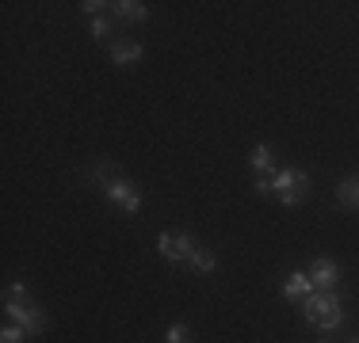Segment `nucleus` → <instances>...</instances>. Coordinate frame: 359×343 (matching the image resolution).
Returning a JSON list of instances; mask_svg holds the SVG:
<instances>
[{"mask_svg":"<svg viewBox=\"0 0 359 343\" xmlns=\"http://www.w3.org/2000/svg\"><path fill=\"white\" fill-rule=\"evenodd\" d=\"M337 202L344 210H359V176H348L337 183Z\"/></svg>","mask_w":359,"mask_h":343,"instance_id":"nucleus-12","label":"nucleus"},{"mask_svg":"<svg viewBox=\"0 0 359 343\" xmlns=\"http://www.w3.org/2000/svg\"><path fill=\"white\" fill-rule=\"evenodd\" d=\"M111 31H115V20H107V15H96V20H92V38L104 42Z\"/></svg>","mask_w":359,"mask_h":343,"instance_id":"nucleus-16","label":"nucleus"},{"mask_svg":"<svg viewBox=\"0 0 359 343\" xmlns=\"http://www.w3.org/2000/svg\"><path fill=\"white\" fill-rule=\"evenodd\" d=\"M249 164H252L256 176H271V172H276V149H271L268 141H260V145L249 153Z\"/></svg>","mask_w":359,"mask_h":343,"instance_id":"nucleus-10","label":"nucleus"},{"mask_svg":"<svg viewBox=\"0 0 359 343\" xmlns=\"http://www.w3.org/2000/svg\"><path fill=\"white\" fill-rule=\"evenodd\" d=\"M157 252L165 255L168 263H184L187 267V260H191V252H195V237L191 233H161Z\"/></svg>","mask_w":359,"mask_h":343,"instance_id":"nucleus-5","label":"nucleus"},{"mask_svg":"<svg viewBox=\"0 0 359 343\" xmlns=\"http://www.w3.org/2000/svg\"><path fill=\"white\" fill-rule=\"evenodd\" d=\"M23 340H31V336L20 328V324H12V321H8L4 328H0V343H23Z\"/></svg>","mask_w":359,"mask_h":343,"instance_id":"nucleus-15","label":"nucleus"},{"mask_svg":"<svg viewBox=\"0 0 359 343\" xmlns=\"http://www.w3.org/2000/svg\"><path fill=\"white\" fill-rule=\"evenodd\" d=\"M107 57H111V65H115V69H126V65H138L142 57H145V50H142V42L115 38V46L107 50Z\"/></svg>","mask_w":359,"mask_h":343,"instance_id":"nucleus-7","label":"nucleus"},{"mask_svg":"<svg viewBox=\"0 0 359 343\" xmlns=\"http://www.w3.org/2000/svg\"><path fill=\"white\" fill-rule=\"evenodd\" d=\"M104 8H111V4H104V0H84V4H81V12L96 20V15H104Z\"/></svg>","mask_w":359,"mask_h":343,"instance_id":"nucleus-18","label":"nucleus"},{"mask_svg":"<svg viewBox=\"0 0 359 343\" xmlns=\"http://www.w3.org/2000/svg\"><path fill=\"white\" fill-rule=\"evenodd\" d=\"M321 343H329V340H321Z\"/></svg>","mask_w":359,"mask_h":343,"instance_id":"nucleus-19","label":"nucleus"},{"mask_svg":"<svg viewBox=\"0 0 359 343\" xmlns=\"http://www.w3.org/2000/svg\"><path fill=\"white\" fill-rule=\"evenodd\" d=\"M355 343H359V340H355Z\"/></svg>","mask_w":359,"mask_h":343,"instance_id":"nucleus-20","label":"nucleus"},{"mask_svg":"<svg viewBox=\"0 0 359 343\" xmlns=\"http://www.w3.org/2000/svg\"><path fill=\"white\" fill-rule=\"evenodd\" d=\"M256 191L276 195L283 206H298L310 195V176L302 168H276L271 176H256Z\"/></svg>","mask_w":359,"mask_h":343,"instance_id":"nucleus-1","label":"nucleus"},{"mask_svg":"<svg viewBox=\"0 0 359 343\" xmlns=\"http://www.w3.org/2000/svg\"><path fill=\"white\" fill-rule=\"evenodd\" d=\"M310 279H313V290H337L340 282V263L329 260V255H318L310 263Z\"/></svg>","mask_w":359,"mask_h":343,"instance_id":"nucleus-6","label":"nucleus"},{"mask_svg":"<svg viewBox=\"0 0 359 343\" xmlns=\"http://www.w3.org/2000/svg\"><path fill=\"white\" fill-rule=\"evenodd\" d=\"M310 294H313L310 271H290L287 279H283V298H287V302H306Z\"/></svg>","mask_w":359,"mask_h":343,"instance_id":"nucleus-8","label":"nucleus"},{"mask_svg":"<svg viewBox=\"0 0 359 343\" xmlns=\"http://www.w3.org/2000/svg\"><path fill=\"white\" fill-rule=\"evenodd\" d=\"M187 324H168V332H165V343H187Z\"/></svg>","mask_w":359,"mask_h":343,"instance_id":"nucleus-17","label":"nucleus"},{"mask_svg":"<svg viewBox=\"0 0 359 343\" xmlns=\"http://www.w3.org/2000/svg\"><path fill=\"white\" fill-rule=\"evenodd\" d=\"M302 316L306 324H313L321 332H337L344 324V302H340L337 290H313L302 302Z\"/></svg>","mask_w":359,"mask_h":343,"instance_id":"nucleus-2","label":"nucleus"},{"mask_svg":"<svg viewBox=\"0 0 359 343\" xmlns=\"http://www.w3.org/2000/svg\"><path fill=\"white\" fill-rule=\"evenodd\" d=\"M111 15L123 20V23H145L153 12H149V4H142V0H115V4H111Z\"/></svg>","mask_w":359,"mask_h":343,"instance_id":"nucleus-9","label":"nucleus"},{"mask_svg":"<svg viewBox=\"0 0 359 343\" xmlns=\"http://www.w3.org/2000/svg\"><path fill=\"white\" fill-rule=\"evenodd\" d=\"M4 302H31V290H27V282H23V279L8 282V290H4Z\"/></svg>","mask_w":359,"mask_h":343,"instance_id":"nucleus-14","label":"nucleus"},{"mask_svg":"<svg viewBox=\"0 0 359 343\" xmlns=\"http://www.w3.org/2000/svg\"><path fill=\"white\" fill-rule=\"evenodd\" d=\"M4 316L12 324H20L27 336H42L46 332V313L35 302H4Z\"/></svg>","mask_w":359,"mask_h":343,"instance_id":"nucleus-4","label":"nucleus"},{"mask_svg":"<svg viewBox=\"0 0 359 343\" xmlns=\"http://www.w3.org/2000/svg\"><path fill=\"white\" fill-rule=\"evenodd\" d=\"M88 176H92V179H96V183H100V187H104V183H107V179H115V176H123V172H118V164H115V160H104V157H100V160H96V164H92V172H88Z\"/></svg>","mask_w":359,"mask_h":343,"instance_id":"nucleus-13","label":"nucleus"},{"mask_svg":"<svg viewBox=\"0 0 359 343\" xmlns=\"http://www.w3.org/2000/svg\"><path fill=\"white\" fill-rule=\"evenodd\" d=\"M104 199L111 206H118L123 214H138L142 210V187L134 183V179H126V176H115V179L104 183Z\"/></svg>","mask_w":359,"mask_h":343,"instance_id":"nucleus-3","label":"nucleus"},{"mask_svg":"<svg viewBox=\"0 0 359 343\" xmlns=\"http://www.w3.org/2000/svg\"><path fill=\"white\" fill-rule=\"evenodd\" d=\"M187 267H191L195 274H215V271H218V255L210 252L207 244H195V252H191V260H187Z\"/></svg>","mask_w":359,"mask_h":343,"instance_id":"nucleus-11","label":"nucleus"}]
</instances>
